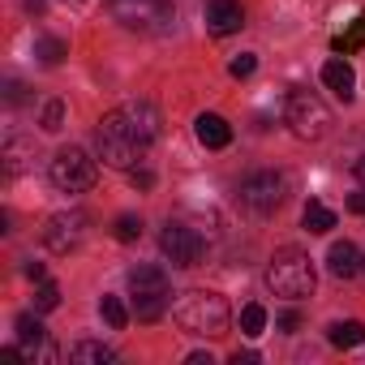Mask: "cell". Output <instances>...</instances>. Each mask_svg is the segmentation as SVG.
<instances>
[{
  "label": "cell",
  "mask_w": 365,
  "mask_h": 365,
  "mask_svg": "<svg viewBox=\"0 0 365 365\" xmlns=\"http://www.w3.org/2000/svg\"><path fill=\"white\" fill-rule=\"evenodd\" d=\"M348 211H352V215H365V185H361V190L348 198Z\"/></svg>",
  "instance_id": "30"
},
{
  "label": "cell",
  "mask_w": 365,
  "mask_h": 365,
  "mask_svg": "<svg viewBox=\"0 0 365 365\" xmlns=\"http://www.w3.org/2000/svg\"><path fill=\"white\" fill-rule=\"evenodd\" d=\"M69 361H73V365H112L116 352H112L108 344H99V339H82V344L69 348Z\"/></svg>",
  "instance_id": "16"
},
{
  "label": "cell",
  "mask_w": 365,
  "mask_h": 365,
  "mask_svg": "<svg viewBox=\"0 0 365 365\" xmlns=\"http://www.w3.org/2000/svg\"><path fill=\"white\" fill-rule=\"evenodd\" d=\"M352 172H356V180H361V185H365V155H361V159L352 163Z\"/></svg>",
  "instance_id": "35"
},
{
  "label": "cell",
  "mask_w": 365,
  "mask_h": 365,
  "mask_svg": "<svg viewBox=\"0 0 365 365\" xmlns=\"http://www.w3.org/2000/svg\"><path fill=\"white\" fill-rule=\"evenodd\" d=\"M327 339L335 344V348H361L365 344V322H331V331H327Z\"/></svg>",
  "instance_id": "18"
},
{
  "label": "cell",
  "mask_w": 365,
  "mask_h": 365,
  "mask_svg": "<svg viewBox=\"0 0 365 365\" xmlns=\"http://www.w3.org/2000/svg\"><path fill=\"white\" fill-rule=\"evenodd\" d=\"M159 250L168 254V262H172V267H198V258H202L207 241H202L194 228H185V224H168V228H163V237H159Z\"/></svg>",
  "instance_id": "10"
},
{
  "label": "cell",
  "mask_w": 365,
  "mask_h": 365,
  "mask_svg": "<svg viewBox=\"0 0 365 365\" xmlns=\"http://www.w3.org/2000/svg\"><path fill=\"white\" fill-rule=\"evenodd\" d=\"M241 331H245L250 339H258V335L267 331V309H262V305H245V309H241Z\"/></svg>",
  "instance_id": "24"
},
{
  "label": "cell",
  "mask_w": 365,
  "mask_h": 365,
  "mask_svg": "<svg viewBox=\"0 0 365 365\" xmlns=\"http://www.w3.org/2000/svg\"><path fill=\"white\" fill-rule=\"evenodd\" d=\"M56 305H61V288H56L52 279H43V284L35 288V309H39V314H52Z\"/></svg>",
  "instance_id": "25"
},
{
  "label": "cell",
  "mask_w": 365,
  "mask_h": 365,
  "mask_svg": "<svg viewBox=\"0 0 365 365\" xmlns=\"http://www.w3.org/2000/svg\"><path fill=\"white\" fill-rule=\"evenodd\" d=\"M129 180H133V190H142V194H146V190H155V172H150V168H133V172H129Z\"/></svg>",
  "instance_id": "28"
},
{
  "label": "cell",
  "mask_w": 365,
  "mask_h": 365,
  "mask_svg": "<svg viewBox=\"0 0 365 365\" xmlns=\"http://www.w3.org/2000/svg\"><path fill=\"white\" fill-rule=\"evenodd\" d=\"M22 271H26V275H31V279H35V284H43V279H48V275H43V262H26V267H22Z\"/></svg>",
  "instance_id": "31"
},
{
  "label": "cell",
  "mask_w": 365,
  "mask_h": 365,
  "mask_svg": "<svg viewBox=\"0 0 365 365\" xmlns=\"http://www.w3.org/2000/svg\"><path fill=\"white\" fill-rule=\"evenodd\" d=\"M48 176H52V185L61 194H86V190H95V180H99V163L82 146H65V150L52 155Z\"/></svg>",
  "instance_id": "4"
},
{
  "label": "cell",
  "mask_w": 365,
  "mask_h": 365,
  "mask_svg": "<svg viewBox=\"0 0 365 365\" xmlns=\"http://www.w3.org/2000/svg\"><path fill=\"white\" fill-rule=\"evenodd\" d=\"M5 99L18 103V99H22V82H9V86H5Z\"/></svg>",
  "instance_id": "32"
},
{
  "label": "cell",
  "mask_w": 365,
  "mask_h": 365,
  "mask_svg": "<svg viewBox=\"0 0 365 365\" xmlns=\"http://www.w3.org/2000/svg\"><path fill=\"white\" fill-rule=\"evenodd\" d=\"M327 271H331L335 279H352V275H361V250H356L352 241H335L331 254H327Z\"/></svg>",
  "instance_id": "14"
},
{
  "label": "cell",
  "mask_w": 365,
  "mask_h": 365,
  "mask_svg": "<svg viewBox=\"0 0 365 365\" xmlns=\"http://www.w3.org/2000/svg\"><path fill=\"white\" fill-rule=\"evenodd\" d=\"M190 365H211V352H190Z\"/></svg>",
  "instance_id": "34"
},
{
  "label": "cell",
  "mask_w": 365,
  "mask_h": 365,
  "mask_svg": "<svg viewBox=\"0 0 365 365\" xmlns=\"http://www.w3.org/2000/svg\"><path fill=\"white\" fill-rule=\"evenodd\" d=\"M301 224H305V232H318V237H322V232L335 228V211H327L322 202H309L305 215H301Z\"/></svg>",
  "instance_id": "20"
},
{
  "label": "cell",
  "mask_w": 365,
  "mask_h": 365,
  "mask_svg": "<svg viewBox=\"0 0 365 365\" xmlns=\"http://www.w3.org/2000/svg\"><path fill=\"white\" fill-rule=\"evenodd\" d=\"M35 56H39V65L56 69V65L69 56V43H65V39H56V35H39V39H35Z\"/></svg>",
  "instance_id": "19"
},
{
  "label": "cell",
  "mask_w": 365,
  "mask_h": 365,
  "mask_svg": "<svg viewBox=\"0 0 365 365\" xmlns=\"http://www.w3.org/2000/svg\"><path fill=\"white\" fill-rule=\"evenodd\" d=\"M120 112H125V120H129V129L150 146L155 138H159V129H163V120H159V112H155V103H146V99H129V103H120Z\"/></svg>",
  "instance_id": "12"
},
{
  "label": "cell",
  "mask_w": 365,
  "mask_h": 365,
  "mask_svg": "<svg viewBox=\"0 0 365 365\" xmlns=\"http://www.w3.org/2000/svg\"><path fill=\"white\" fill-rule=\"evenodd\" d=\"M322 82H327L344 103L356 95V91H352V86H356V73H352V65H348L344 56H335V61H327V65H322Z\"/></svg>",
  "instance_id": "15"
},
{
  "label": "cell",
  "mask_w": 365,
  "mask_h": 365,
  "mask_svg": "<svg viewBox=\"0 0 365 365\" xmlns=\"http://www.w3.org/2000/svg\"><path fill=\"white\" fill-rule=\"evenodd\" d=\"M39 125H43V133H61L65 129V103L61 99H48L43 112H39Z\"/></svg>",
  "instance_id": "23"
},
{
  "label": "cell",
  "mask_w": 365,
  "mask_h": 365,
  "mask_svg": "<svg viewBox=\"0 0 365 365\" xmlns=\"http://www.w3.org/2000/svg\"><path fill=\"white\" fill-rule=\"evenodd\" d=\"M267 284H271V292H275V297L301 301V297H309V292H314L318 271H314L309 254H301V250H279V254L271 258V267H267Z\"/></svg>",
  "instance_id": "3"
},
{
  "label": "cell",
  "mask_w": 365,
  "mask_h": 365,
  "mask_svg": "<svg viewBox=\"0 0 365 365\" xmlns=\"http://www.w3.org/2000/svg\"><path fill=\"white\" fill-rule=\"evenodd\" d=\"M254 69H258V61H254V56H250V52H241V56H237V61H232V65H228V73H232V78H250V73H254Z\"/></svg>",
  "instance_id": "27"
},
{
  "label": "cell",
  "mask_w": 365,
  "mask_h": 365,
  "mask_svg": "<svg viewBox=\"0 0 365 365\" xmlns=\"http://www.w3.org/2000/svg\"><path fill=\"white\" fill-rule=\"evenodd\" d=\"M112 237H116V241H138V237H142V220H138V215H116Z\"/></svg>",
  "instance_id": "26"
},
{
  "label": "cell",
  "mask_w": 365,
  "mask_h": 365,
  "mask_svg": "<svg viewBox=\"0 0 365 365\" xmlns=\"http://www.w3.org/2000/svg\"><path fill=\"white\" fill-rule=\"evenodd\" d=\"M284 194H288V180H284L275 168H258V172H250V176L241 180V190H237L241 207L254 211V215H271V211H279Z\"/></svg>",
  "instance_id": "6"
},
{
  "label": "cell",
  "mask_w": 365,
  "mask_h": 365,
  "mask_svg": "<svg viewBox=\"0 0 365 365\" xmlns=\"http://www.w3.org/2000/svg\"><path fill=\"white\" fill-rule=\"evenodd\" d=\"M112 14L129 31H159L163 22H172L168 0H112Z\"/></svg>",
  "instance_id": "8"
},
{
  "label": "cell",
  "mask_w": 365,
  "mask_h": 365,
  "mask_svg": "<svg viewBox=\"0 0 365 365\" xmlns=\"http://www.w3.org/2000/svg\"><path fill=\"white\" fill-rule=\"evenodd\" d=\"M86 215L82 211H61V215H52L48 224H43V245L52 250V254H73L82 241H86Z\"/></svg>",
  "instance_id": "9"
},
{
  "label": "cell",
  "mask_w": 365,
  "mask_h": 365,
  "mask_svg": "<svg viewBox=\"0 0 365 365\" xmlns=\"http://www.w3.org/2000/svg\"><path fill=\"white\" fill-rule=\"evenodd\" d=\"M172 318L180 322V331L190 335H202V339H220L228 335V322H232V309L220 292H207V288H194V292H180L176 305H172Z\"/></svg>",
  "instance_id": "1"
},
{
  "label": "cell",
  "mask_w": 365,
  "mask_h": 365,
  "mask_svg": "<svg viewBox=\"0 0 365 365\" xmlns=\"http://www.w3.org/2000/svg\"><path fill=\"white\" fill-rule=\"evenodd\" d=\"M258 361V352H232V365H254Z\"/></svg>",
  "instance_id": "33"
},
{
  "label": "cell",
  "mask_w": 365,
  "mask_h": 365,
  "mask_svg": "<svg viewBox=\"0 0 365 365\" xmlns=\"http://www.w3.org/2000/svg\"><path fill=\"white\" fill-rule=\"evenodd\" d=\"M275 327H279L284 335H292V331L301 327V314H297V309H288V314H279V322H275Z\"/></svg>",
  "instance_id": "29"
},
{
  "label": "cell",
  "mask_w": 365,
  "mask_h": 365,
  "mask_svg": "<svg viewBox=\"0 0 365 365\" xmlns=\"http://www.w3.org/2000/svg\"><path fill=\"white\" fill-rule=\"evenodd\" d=\"M361 43H365V14H356V22H352L348 35H335V39H331V48H335L339 56H352Z\"/></svg>",
  "instance_id": "21"
},
{
  "label": "cell",
  "mask_w": 365,
  "mask_h": 365,
  "mask_svg": "<svg viewBox=\"0 0 365 365\" xmlns=\"http://www.w3.org/2000/svg\"><path fill=\"white\" fill-rule=\"evenodd\" d=\"M99 309H103V322H108L112 331H125V327H129V309H125V301H120V297H103V301H99Z\"/></svg>",
  "instance_id": "22"
},
{
  "label": "cell",
  "mask_w": 365,
  "mask_h": 365,
  "mask_svg": "<svg viewBox=\"0 0 365 365\" xmlns=\"http://www.w3.org/2000/svg\"><path fill=\"white\" fill-rule=\"evenodd\" d=\"M194 133H198V142H202L207 150H224V146L232 142V125H228L224 116H215V112H202V116L194 120Z\"/></svg>",
  "instance_id": "13"
},
{
  "label": "cell",
  "mask_w": 365,
  "mask_h": 365,
  "mask_svg": "<svg viewBox=\"0 0 365 365\" xmlns=\"http://www.w3.org/2000/svg\"><path fill=\"white\" fill-rule=\"evenodd\" d=\"M129 292H133V309L142 322H155L168 309V275L163 267H133L129 271Z\"/></svg>",
  "instance_id": "5"
},
{
  "label": "cell",
  "mask_w": 365,
  "mask_h": 365,
  "mask_svg": "<svg viewBox=\"0 0 365 365\" xmlns=\"http://www.w3.org/2000/svg\"><path fill=\"white\" fill-rule=\"evenodd\" d=\"M95 150H99V159H103L108 168L133 172V168L142 163V155H146V142L129 129L125 112L116 108V112H108V116L99 120V129H95Z\"/></svg>",
  "instance_id": "2"
},
{
  "label": "cell",
  "mask_w": 365,
  "mask_h": 365,
  "mask_svg": "<svg viewBox=\"0 0 365 365\" xmlns=\"http://www.w3.org/2000/svg\"><path fill=\"white\" fill-rule=\"evenodd\" d=\"M31 159H35V146H31L26 138H9V142H5V176L26 172V168H31Z\"/></svg>",
  "instance_id": "17"
},
{
  "label": "cell",
  "mask_w": 365,
  "mask_h": 365,
  "mask_svg": "<svg viewBox=\"0 0 365 365\" xmlns=\"http://www.w3.org/2000/svg\"><path fill=\"white\" fill-rule=\"evenodd\" d=\"M284 116H288L292 133L305 138V142H318V138H327V129H331V112H327V103H322L314 91H292Z\"/></svg>",
  "instance_id": "7"
},
{
  "label": "cell",
  "mask_w": 365,
  "mask_h": 365,
  "mask_svg": "<svg viewBox=\"0 0 365 365\" xmlns=\"http://www.w3.org/2000/svg\"><path fill=\"white\" fill-rule=\"evenodd\" d=\"M202 22L211 35H237L245 26V9H241V0H207L202 5Z\"/></svg>",
  "instance_id": "11"
}]
</instances>
